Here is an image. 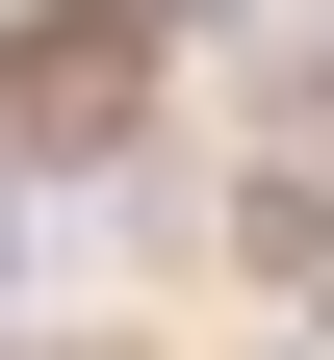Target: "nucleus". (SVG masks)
Returning a JSON list of instances; mask_svg holds the SVG:
<instances>
[{"instance_id": "f257e3e1", "label": "nucleus", "mask_w": 334, "mask_h": 360, "mask_svg": "<svg viewBox=\"0 0 334 360\" xmlns=\"http://www.w3.org/2000/svg\"><path fill=\"white\" fill-rule=\"evenodd\" d=\"M129 52H155V0H77V26H26V52H0V129H26V155H103Z\"/></svg>"}]
</instances>
